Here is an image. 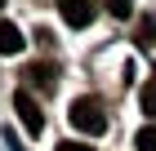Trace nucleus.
<instances>
[{"label": "nucleus", "mask_w": 156, "mask_h": 151, "mask_svg": "<svg viewBox=\"0 0 156 151\" xmlns=\"http://www.w3.org/2000/svg\"><path fill=\"white\" fill-rule=\"evenodd\" d=\"M58 151H94L89 142H58Z\"/></svg>", "instance_id": "nucleus-10"}, {"label": "nucleus", "mask_w": 156, "mask_h": 151, "mask_svg": "<svg viewBox=\"0 0 156 151\" xmlns=\"http://www.w3.org/2000/svg\"><path fill=\"white\" fill-rule=\"evenodd\" d=\"M13 107H18V116H23V125H27V133H40L45 129V116H40V107H36V98L27 89H18L13 93Z\"/></svg>", "instance_id": "nucleus-3"}, {"label": "nucleus", "mask_w": 156, "mask_h": 151, "mask_svg": "<svg viewBox=\"0 0 156 151\" xmlns=\"http://www.w3.org/2000/svg\"><path fill=\"white\" fill-rule=\"evenodd\" d=\"M138 45H143V49L156 45V18H152V13H143V18H138Z\"/></svg>", "instance_id": "nucleus-6"}, {"label": "nucleus", "mask_w": 156, "mask_h": 151, "mask_svg": "<svg viewBox=\"0 0 156 151\" xmlns=\"http://www.w3.org/2000/svg\"><path fill=\"white\" fill-rule=\"evenodd\" d=\"M134 147H138V151H156V125L138 129V138H134Z\"/></svg>", "instance_id": "nucleus-7"}, {"label": "nucleus", "mask_w": 156, "mask_h": 151, "mask_svg": "<svg viewBox=\"0 0 156 151\" xmlns=\"http://www.w3.org/2000/svg\"><path fill=\"white\" fill-rule=\"evenodd\" d=\"M27 80L36 84V89H54V84H58V76H54V67H49V62H36V67H27Z\"/></svg>", "instance_id": "nucleus-5"}, {"label": "nucleus", "mask_w": 156, "mask_h": 151, "mask_svg": "<svg viewBox=\"0 0 156 151\" xmlns=\"http://www.w3.org/2000/svg\"><path fill=\"white\" fill-rule=\"evenodd\" d=\"M138 102H143V111H147V116H156V84H147Z\"/></svg>", "instance_id": "nucleus-8"}, {"label": "nucleus", "mask_w": 156, "mask_h": 151, "mask_svg": "<svg viewBox=\"0 0 156 151\" xmlns=\"http://www.w3.org/2000/svg\"><path fill=\"white\" fill-rule=\"evenodd\" d=\"M129 5H134V0H107V9L116 13V18H129Z\"/></svg>", "instance_id": "nucleus-9"}, {"label": "nucleus", "mask_w": 156, "mask_h": 151, "mask_svg": "<svg viewBox=\"0 0 156 151\" xmlns=\"http://www.w3.org/2000/svg\"><path fill=\"white\" fill-rule=\"evenodd\" d=\"M67 116H72V125L80 129V133H94V138L107 129V111H103V102H98V98H76Z\"/></svg>", "instance_id": "nucleus-1"}, {"label": "nucleus", "mask_w": 156, "mask_h": 151, "mask_svg": "<svg viewBox=\"0 0 156 151\" xmlns=\"http://www.w3.org/2000/svg\"><path fill=\"white\" fill-rule=\"evenodd\" d=\"M23 45H27V36L18 31V27H13V22H0V53H5V58L23 53Z\"/></svg>", "instance_id": "nucleus-4"}, {"label": "nucleus", "mask_w": 156, "mask_h": 151, "mask_svg": "<svg viewBox=\"0 0 156 151\" xmlns=\"http://www.w3.org/2000/svg\"><path fill=\"white\" fill-rule=\"evenodd\" d=\"M0 5H5V0H0Z\"/></svg>", "instance_id": "nucleus-11"}, {"label": "nucleus", "mask_w": 156, "mask_h": 151, "mask_svg": "<svg viewBox=\"0 0 156 151\" xmlns=\"http://www.w3.org/2000/svg\"><path fill=\"white\" fill-rule=\"evenodd\" d=\"M94 0H58V13H62V22L67 27H89L94 22Z\"/></svg>", "instance_id": "nucleus-2"}]
</instances>
